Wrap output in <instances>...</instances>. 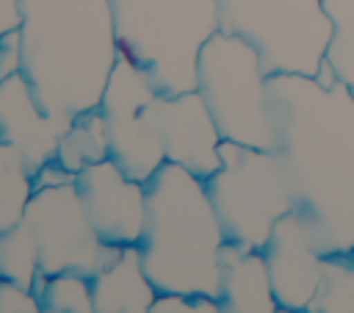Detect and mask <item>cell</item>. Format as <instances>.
I'll list each match as a JSON object with an SVG mask.
<instances>
[{
  "label": "cell",
  "instance_id": "obj_1",
  "mask_svg": "<svg viewBox=\"0 0 354 313\" xmlns=\"http://www.w3.org/2000/svg\"><path fill=\"white\" fill-rule=\"evenodd\" d=\"M266 86L293 213L321 255L354 249V94L293 72Z\"/></svg>",
  "mask_w": 354,
  "mask_h": 313
},
{
  "label": "cell",
  "instance_id": "obj_2",
  "mask_svg": "<svg viewBox=\"0 0 354 313\" xmlns=\"http://www.w3.org/2000/svg\"><path fill=\"white\" fill-rule=\"evenodd\" d=\"M19 72L41 111L69 122L100 108L119 44L111 0H19Z\"/></svg>",
  "mask_w": 354,
  "mask_h": 313
},
{
  "label": "cell",
  "instance_id": "obj_3",
  "mask_svg": "<svg viewBox=\"0 0 354 313\" xmlns=\"http://www.w3.org/2000/svg\"><path fill=\"white\" fill-rule=\"evenodd\" d=\"M141 263L158 294L213 296L221 285L224 230L205 180L166 161L147 183Z\"/></svg>",
  "mask_w": 354,
  "mask_h": 313
},
{
  "label": "cell",
  "instance_id": "obj_4",
  "mask_svg": "<svg viewBox=\"0 0 354 313\" xmlns=\"http://www.w3.org/2000/svg\"><path fill=\"white\" fill-rule=\"evenodd\" d=\"M119 55L130 58L158 94L196 89L202 44L218 30L216 0H111Z\"/></svg>",
  "mask_w": 354,
  "mask_h": 313
},
{
  "label": "cell",
  "instance_id": "obj_5",
  "mask_svg": "<svg viewBox=\"0 0 354 313\" xmlns=\"http://www.w3.org/2000/svg\"><path fill=\"white\" fill-rule=\"evenodd\" d=\"M260 53L241 36L216 30L199 50L196 91L210 108L224 141L277 150V125Z\"/></svg>",
  "mask_w": 354,
  "mask_h": 313
},
{
  "label": "cell",
  "instance_id": "obj_6",
  "mask_svg": "<svg viewBox=\"0 0 354 313\" xmlns=\"http://www.w3.org/2000/svg\"><path fill=\"white\" fill-rule=\"evenodd\" d=\"M221 166L205 180L224 238L263 249L274 224L293 211L290 186L277 150L221 141Z\"/></svg>",
  "mask_w": 354,
  "mask_h": 313
},
{
  "label": "cell",
  "instance_id": "obj_7",
  "mask_svg": "<svg viewBox=\"0 0 354 313\" xmlns=\"http://www.w3.org/2000/svg\"><path fill=\"white\" fill-rule=\"evenodd\" d=\"M216 11L218 30L246 39L266 75H318L332 39L324 0H216Z\"/></svg>",
  "mask_w": 354,
  "mask_h": 313
},
{
  "label": "cell",
  "instance_id": "obj_8",
  "mask_svg": "<svg viewBox=\"0 0 354 313\" xmlns=\"http://www.w3.org/2000/svg\"><path fill=\"white\" fill-rule=\"evenodd\" d=\"M155 100L158 91L149 78L130 58L119 55L105 83L100 114L108 133V158L138 183H147L166 163Z\"/></svg>",
  "mask_w": 354,
  "mask_h": 313
},
{
  "label": "cell",
  "instance_id": "obj_9",
  "mask_svg": "<svg viewBox=\"0 0 354 313\" xmlns=\"http://www.w3.org/2000/svg\"><path fill=\"white\" fill-rule=\"evenodd\" d=\"M22 222L36 235L41 274L75 271L83 277H94L122 249L105 244L94 233L75 183L39 186L28 202Z\"/></svg>",
  "mask_w": 354,
  "mask_h": 313
},
{
  "label": "cell",
  "instance_id": "obj_10",
  "mask_svg": "<svg viewBox=\"0 0 354 313\" xmlns=\"http://www.w3.org/2000/svg\"><path fill=\"white\" fill-rule=\"evenodd\" d=\"M83 211L94 233L113 247L141 241L147 222V186L127 177L111 158L88 163L75 175Z\"/></svg>",
  "mask_w": 354,
  "mask_h": 313
},
{
  "label": "cell",
  "instance_id": "obj_11",
  "mask_svg": "<svg viewBox=\"0 0 354 313\" xmlns=\"http://www.w3.org/2000/svg\"><path fill=\"white\" fill-rule=\"evenodd\" d=\"M155 114L166 161L207 180L221 166L218 147L224 138L202 94L196 89L183 94H158Z\"/></svg>",
  "mask_w": 354,
  "mask_h": 313
},
{
  "label": "cell",
  "instance_id": "obj_12",
  "mask_svg": "<svg viewBox=\"0 0 354 313\" xmlns=\"http://www.w3.org/2000/svg\"><path fill=\"white\" fill-rule=\"evenodd\" d=\"M263 255L268 263V274H271V288L277 296L279 310H290V313H307L318 283H321V252L313 247L304 224L299 222V216L290 211L285 213L268 241L263 244Z\"/></svg>",
  "mask_w": 354,
  "mask_h": 313
},
{
  "label": "cell",
  "instance_id": "obj_13",
  "mask_svg": "<svg viewBox=\"0 0 354 313\" xmlns=\"http://www.w3.org/2000/svg\"><path fill=\"white\" fill-rule=\"evenodd\" d=\"M69 122H61L41 111L28 78L11 72L0 78V141L11 144L36 175L58 152V141Z\"/></svg>",
  "mask_w": 354,
  "mask_h": 313
},
{
  "label": "cell",
  "instance_id": "obj_14",
  "mask_svg": "<svg viewBox=\"0 0 354 313\" xmlns=\"http://www.w3.org/2000/svg\"><path fill=\"white\" fill-rule=\"evenodd\" d=\"M221 313H277V296L263 249L224 241L221 247Z\"/></svg>",
  "mask_w": 354,
  "mask_h": 313
},
{
  "label": "cell",
  "instance_id": "obj_15",
  "mask_svg": "<svg viewBox=\"0 0 354 313\" xmlns=\"http://www.w3.org/2000/svg\"><path fill=\"white\" fill-rule=\"evenodd\" d=\"M88 280L94 294V313H149L158 296L144 271L138 244L122 247L116 258Z\"/></svg>",
  "mask_w": 354,
  "mask_h": 313
},
{
  "label": "cell",
  "instance_id": "obj_16",
  "mask_svg": "<svg viewBox=\"0 0 354 313\" xmlns=\"http://www.w3.org/2000/svg\"><path fill=\"white\" fill-rule=\"evenodd\" d=\"M105 158H108V133H105V119H102L100 108L77 114L58 141L55 161L66 172L77 175L88 163H97Z\"/></svg>",
  "mask_w": 354,
  "mask_h": 313
},
{
  "label": "cell",
  "instance_id": "obj_17",
  "mask_svg": "<svg viewBox=\"0 0 354 313\" xmlns=\"http://www.w3.org/2000/svg\"><path fill=\"white\" fill-rule=\"evenodd\" d=\"M33 191L36 183L25 158L11 144L0 141V233L22 222Z\"/></svg>",
  "mask_w": 354,
  "mask_h": 313
},
{
  "label": "cell",
  "instance_id": "obj_18",
  "mask_svg": "<svg viewBox=\"0 0 354 313\" xmlns=\"http://www.w3.org/2000/svg\"><path fill=\"white\" fill-rule=\"evenodd\" d=\"M307 313H354V249L321 258V283Z\"/></svg>",
  "mask_w": 354,
  "mask_h": 313
},
{
  "label": "cell",
  "instance_id": "obj_19",
  "mask_svg": "<svg viewBox=\"0 0 354 313\" xmlns=\"http://www.w3.org/2000/svg\"><path fill=\"white\" fill-rule=\"evenodd\" d=\"M41 313H94L91 280L75 271L39 274L33 283Z\"/></svg>",
  "mask_w": 354,
  "mask_h": 313
},
{
  "label": "cell",
  "instance_id": "obj_20",
  "mask_svg": "<svg viewBox=\"0 0 354 313\" xmlns=\"http://www.w3.org/2000/svg\"><path fill=\"white\" fill-rule=\"evenodd\" d=\"M324 8L332 19V39L326 44L324 61L354 94V0H324Z\"/></svg>",
  "mask_w": 354,
  "mask_h": 313
},
{
  "label": "cell",
  "instance_id": "obj_21",
  "mask_svg": "<svg viewBox=\"0 0 354 313\" xmlns=\"http://www.w3.org/2000/svg\"><path fill=\"white\" fill-rule=\"evenodd\" d=\"M39 274H41L39 244L30 227L19 222L17 227L0 233V277L33 291V283Z\"/></svg>",
  "mask_w": 354,
  "mask_h": 313
},
{
  "label": "cell",
  "instance_id": "obj_22",
  "mask_svg": "<svg viewBox=\"0 0 354 313\" xmlns=\"http://www.w3.org/2000/svg\"><path fill=\"white\" fill-rule=\"evenodd\" d=\"M0 313H41L33 291L0 277Z\"/></svg>",
  "mask_w": 354,
  "mask_h": 313
},
{
  "label": "cell",
  "instance_id": "obj_23",
  "mask_svg": "<svg viewBox=\"0 0 354 313\" xmlns=\"http://www.w3.org/2000/svg\"><path fill=\"white\" fill-rule=\"evenodd\" d=\"M149 313H199L196 296H183V294H158L152 302Z\"/></svg>",
  "mask_w": 354,
  "mask_h": 313
},
{
  "label": "cell",
  "instance_id": "obj_24",
  "mask_svg": "<svg viewBox=\"0 0 354 313\" xmlns=\"http://www.w3.org/2000/svg\"><path fill=\"white\" fill-rule=\"evenodd\" d=\"M19 72V30L0 36V78Z\"/></svg>",
  "mask_w": 354,
  "mask_h": 313
},
{
  "label": "cell",
  "instance_id": "obj_25",
  "mask_svg": "<svg viewBox=\"0 0 354 313\" xmlns=\"http://www.w3.org/2000/svg\"><path fill=\"white\" fill-rule=\"evenodd\" d=\"M19 0H0V36L19 30Z\"/></svg>",
  "mask_w": 354,
  "mask_h": 313
}]
</instances>
